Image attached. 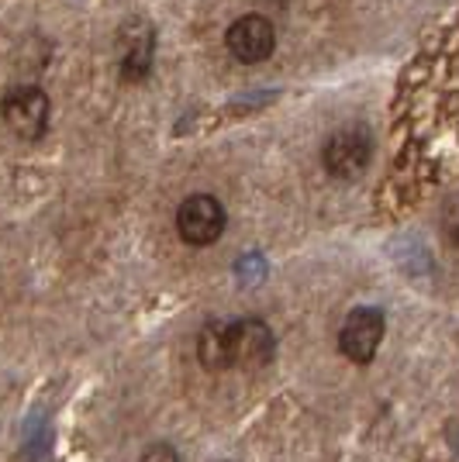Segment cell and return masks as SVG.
<instances>
[{"instance_id": "6da1fadb", "label": "cell", "mask_w": 459, "mask_h": 462, "mask_svg": "<svg viewBox=\"0 0 459 462\" xmlns=\"http://www.w3.org/2000/svg\"><path fill=\"white\" fill-rule=\"evenodd\" d=\"M225 221L229 217H225V208H221L218 197H211V193H191L180 204V211H176V235L187 245H193V249H204V245H214L221 238Z\"/></svg>"}, {"instance_id": "7a4b0ae2", "label": "cell", "mask_w": 459, "mask_h": 462, "mask_svg": "<svg viewBox=\"0 0 459 462\" xmlns=\"http://www.w3.org/2000/svg\"><path fill=\"white\" fill-rule=\"evenodd\" d=\"M0 117L11 128V135L35 142L49 128V97L42 87H14L0 100Z\"/></svg>"}, {"instance_id": "3957f363", "label": "cell", "mask_w": 459, "mask_h": 462, "mask_svg": "<svg viewBox=\"0 0 459 462\" xmlns=\"http://www.w3.org/2000/svg\"><path fill=\"white\" fill-rule=\"evenodd\" d=\"M276 335L259 318L229 321V366L231 369H263L273 359Z\"/></svg>"}, {"instance_id": "277c9868", "label": "cell", "mask_w": 459, "mask_h": 462, "mask_svg": "<svg viewBox=\"0 0 459 462\" xmlns=\"http://www.w3.org/2000/svg\"><path fill=\"white\" fill-rule=\"evenodd\" d=\"M155 28L145 18H128L117 28V69L125 83H142L153 69Z\"/></svg>"}, {"instance_id": "5b68a950", "label": "cell", "mask_w": 459, "mask_h": 462, "mask_svg": "<svg viewBox=\"0 0 459 462\" xmlns=\"http://www.w3.org/2000/svg\"><path fill=\"white\" fill-rule=\"evenodd\" d=\"M373 159V138L366 128H342L325 142V170L335 180H356Z\"/></svg>"}, {"instance_id": "8992f818", "label": "cell", "mask_w": 459, "mask_h": 462, "mask_svg": "<svg viewBox=\"0 0 459 462\" xmlns=\"http://www.w3.org/2000/svg\"><path fill=\"white\" fill-rule=\"evenodd\" d=\"M383 342V310L377 308H356L349 310L342 331H339V352L352 363H373L377 348Z\"/></svg>"}, {"instance_id": "52a82bcc", "label": "cell", "mask_w": 459, "mask_h": 462, "mask_svg": "<svg viewBox=\"0 0 459 462\" xmlns=\"http://www.w3.org/2000/svg\"><path fill=\"white\" fill-rule=\"evenodd\" d=\"M225 45H229L231 59L252 66V62H263V59L273 56V49H276V28L263 14H246V18L229 24Z\"/></svg>"}, {"instance_id": "ba28073f", "label": "cell", "mask_w": 459, "mask_h": 462, "mask_svg": "<svg viewBox=\"0 0 459 462\" xmlns=\"http://www.w3.org/2000/svg\"><path fill=\"white\" fill-rule=\"evenodd\" d=\"M197 359L208 373H225L229 366V321H208L197 335Z\"/></svg>"}, {"instance_id": "9c48e42d", "label": "cell", "mask_w": 459, "mask_h": 462, "mask_svg": "<svg viewBox=\"0 0 459 462\" xmlns=\"http://www.w3.org/2000/svg\"><path fill=\"white\" fill-rule=\"evenodd\" d=\"M138 462H180V452L173 448V445H166V442H155V445H149L145 452H142V459Z\"/></svg>"}, {"instance_id": "30bf717a", "label": "cell", "mask_w": 459, "mask_h": 462, "mask_svg": "<svg viewBox=\"0 0 459 462\" xmlns=\"http://www.w3.org/2000/svg\"><path fill=\"white\" fill-rule=\"evenodd\" d=\"M221 462H229V459H221Z\"/></svg>"}]
</instances>
